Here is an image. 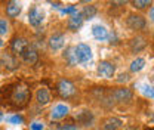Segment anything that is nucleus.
Wrapping results in <instances>:
<instances>
[{
	"label": "nucleus",
	"instance_id": "nucleus-1",
	"mask_svg": "<svg viewBox=\"0 0 154 130\" xmlns=\"http://www.w3.org/2000/svg\"><path fill=\"white\" fill-rule=\"evenodd\" d=\"M31 89L24 81H15L5 84L0 89V104L8 110H22L30 104Z\"/></svg>",
	"mask_w": 154,
	"mask_h": 130
},
{
	"label": "nucleus",
	"instance_id": "nucleus-2",
	"mask_svg": "<svg viewBox=\"0 0 154 130\" xmlns=\"http://www.w3.org/2000/svg\"><path fill=\"white\" fill-rule=\"evenodd\" d=\"M57 90L58 93L62 96V98H71V96H74L76 95V86L70 81V80H67V78H62V80H59L58 81V86H57Z\"/></svg>",
	"mask_w": 154,
	"mask_h": 130
},
{
	"label": "nucleus",
	"instance_id": "nucleus-3",
	"mask_svg": "<svg viewBox=\"0 0 154 130\" xmlns=\"http://www.w3.org/2000/svg\"><path fill=\"white\" fill-rule=\"evenodd\" d=\"M76 47V58H77V64H88L91 59H92V49L85 44V43H80L74 46Z\"/></svg>",
	"mask_w": 154,
	"mask_h": 130
},
{
	"label": "nucleus",
	"instance_id": "nucleus-4",
	"mask_svg": "<svg viewBox=\"0 0 154 130\" xmlns=\"http://www.w3.org/2000/svg\"><path fill=\"white\" fill-rule=\"evenodd\" d=\"M45 21V11L40 6H33L28 12V22L33 27L42 25V22Z\"/></svg>",
	"mask_w": 154,
	"mask_h": 130
},
{
	"label": "nucleus",
	"instance_id": "nucleus-5",
	"mask_svg": "<svg viewBox=\"0 0 154 130\" xmlns=\"http://www.w3.org/2000/svg\"><path fill=\"white\" fill-rule=\"evenodd\" d=\"M126 25L132 31H139L145 27V18L142 15H138V14H129L126 18Z\"/></svg>",
	"mask_w": 154,
	"mask_h": 130
},
{
	"label": "nucleus",
	"instance_id": "nucleus-6",
	"mask_svg": "<svg viewBox=\"0 0 154 130\" xmlns=\"http://www.w3.org/2000/svg\"><path fill=\"white\" fill-rule=\"evenodd\" d=\"M111 96L114 98V101L119 102V104H128V102L132 101L134 93L128 87H119V89H116L114 92L111 93Z\"/></svg>",
	"mask_w": 154,
	"mask_h": 130
},
{
	"label": "nucleus",
	"instance_id": "nucleus-7",
	"mask_svg": "<svg viewBox=\"0 0 154 130\" xmlns=\"http://www.w3.org/2000/svg\"><path fill=\"white\" fill-rule=\"evenodd\" d=\"M18 68V61L11 55H3L0 58V73H11Z\"/></svg>",
	"mask_w": 154,
	"mask_h": 130
},
{
	"label": "nucleus",
	"instance_id": "nucleus-8",
	"mask_svg": "<svg viewBox=\"0 0 154 130\" xmlns=\"http://www.w3.org/2000/svg\"><path fill=\"white\" fill-rule=\"evenodd\" d=\"M28 46H30L28 40L24 37H14L12 38V43H11L12 52H14L15 55H19V56H22V53L28 49Z\"/></svg>",
	"mask_w": 154,
	"mask_h": 130
},
{
	"label": "nucleus",
	"instance_id": "nucleus-9",
	"mask_svg": "<svg viewBox=\"0 0 154 130\" xmlns=\"http://www.w3.org/2000/svg\"><path fill=\"white\" fill-rule=\"evenodd\" d=\"M116 73V67L110 61H101L98 64V74L104 78H111Z\"/></svg>",
	"mask_w": 154,
	"mask_h": 130
},
{
	"label": "nucleus",
	"instance_id": "nucleus-10",
	"mask_svg": "<svg viewBox=\"0 0 154 130\" xmlns=\"http://www.w3.org/2000/svg\"><path fill=\"white\" fill-rule=\"evenodd\" d=\"M64 44H65V36H64L62 33H57V34L51 36V38H49V47H51V50H54V52L62 49Z\"/></svg>",
	"mask_w": 154,
	"mask_h": 130
},
{
	"label": "nucleus",
	"instance_id": "nucleus-11",
	"mask_svg": "<svg viewBox=\"0 0 154 130\" xmlns=\"http://www.w3.org/2000/svg\"><path fill=\"white\" fill-rule=\"evenodd\" d=\"M68 112H70V108L65 104H58V105L54 107V110L51 111V118L52 120H61L65 115H68Z\"/></svg>",
	"mask_w": 154,
	"mask_h": 130
},
{
	"label": "nucleus",
	"instance_id": "nucleus-12",
	"mask_svg": "<svg viewBox=\"0 0 154 130\" xmlns=\"http://www.w3.org/2000/svg\"><path fill=\"white\" fill-rule=\"evenodd\" d=\"M83 21H85V19H83L80 12H76V14L70 15V18H68V28H70L71 31H77V30L83 25Z\"/></svg>",
	"mask_w": 154,
	"mask_h": 130
},
{
	"label": "nucleus",
	"instance_id": "nucleus-13",
	"mask_svg": "<svg viewBox=\"0 0 154 130\" xmlns=\"http://www.w3.org/2000/svg\"><path fill=\"white\" fill-rule=\"evenodd\" d=\"M21 11H22L21 3H18V2H8V5H6V15L9 18H17L21 14Z\"/></svg>",
	"mask_w": 154,
	"mask_h": 130
},
{
	"label": "nucleus",
	"instance_id": "nucleus-14",
	"mask_svg": "<svg viewBox=\"0 0 154 130\" xmlns=\"http://www.w3.org/2000/svg\"><path fill=\"white\" fill-rule=\"evenodd\" d=\"M22 59L28 64V65H33V64H36L38 61V53L37 50L33 47V46H28V49L22 53Z\"/></svg>",
	"mask_w": 154,
	"mask_h": 130
},
{
	"label": "nucleus",
	"instance_id": "nucleus-15",
	"mask_svg": "<svg viewBox=\"0 0 154 130\" xmlns=\"http://www.w3.org/2000/svg\"><path fill=\"white\" fill-rule=\"evenodd\" d=\"M92 36L98 41H105L108 38V30L104 25H94L92 27Z\"/></svg>",
	"mask_w": 154,
	"mask_h": 130
},
{
	"label": "nucleus",
	"instance_id": "nucleus-16",
	"mask_svg": "<svg viewBox=\"0 0 154 130\" xmlns=\"http://www.w3.org/2000/svg\"><path fill=\"white\" fill-rule=\"evenodd\" d=\"M36 101L38 105H48L51 102V92L46 87H40L36 93Z\"/></svg>",
	"mask_w": 154,
	"mask_h": 130
},
{
	"label": "nucleus",
	"instance_id": "nucleus-17",
	"mask_svg": "<svg viewBox=\"0 0 154 130\" xmlns=\"http://www.w3.org/2000/svg\"><path fill=\"white\" fill-rule=\"evenodd\" d=\"M122 126H123L122 120L116 117H110L104 121V130H120Z\"/></svg>",
	"mask_w": 154,
	"mask_h": 130
},
{
	"label": "nucleus",
	"instance_id": "nucleus-18",
	"mask_svg": "<svg viewBox=\"0 0 154 130\" xmlns=\"http://www.w3.org/2000/svg\"><path fill=\"white\" fill-rule=\"evenodd\" d=\"M145 46H147V41H145V38L141 37V36L132 38V41H131V49H132V52H135V53H138L142 49H145Z\"/></svg>",
	"mask_w": 154,
	"mask_h": 130
},
{
	"label": "nucleus",
	"instance_id": "nucleus-19",
	"mask_svg": "<svg viewBox=\"0 0 154 130\" xmlns=\"http://www.w3.org/2000/svg\"><path fill=\"white\" fill-rule=\"evenodd\" d=\"M77 121L83 126H92L94 123V114L91 111H82L77 115Z\"/></svg>",
	"mask_w": 154,
	"mask_h": 130
},
{
	"label": "nucleus",
	"instance_id": "nucleus-20",
	"mask_svg": "<svg viewBox=\"0 0 154 130\" xmlns=\"http://www.w3.org/2000/svg\"><path fill=\"white\" fill-rule=\"evenodd\" d=\"M64 58H65V61H67V64L68 65H77V58H76V47L74 46H70V47H67L65 49V52H64Z\"/></svg>",
	"mask_w": 154,
	"mask_h": 130
},
{
	"label": "nucleus",
	"instance_id": "nucleus-21",
	"mask_svg": "<svg viewBox=\"0 0 154 130\" xmlns=\"http://www.w3.org/2000/svg\"><path fill=\"white\" fill-rule=\"evenodd\" d=\"M80 14H82L83 19H92V18H95V15H96V8L94 5H88V6L83 8V11Z\"/></svg>",
	"mask_w": 154,
	"mask_h": 130
},
{
	"label": "nucleus",
	"instance_id": "nucleus-22",
	"mask_svg": "<svg viewBox=\"0 0 154 130\" xmlns=\"http://www.w3.org/2000/svg\"><path fill=\"white\" fill-rule=\"evenodd\" d=\"M144 67H145V59L144 58H136L131 64V71L132 73H139V71L144 70Z\"/></svg>",
	"mask_w": 154,
	"mask_h": 130
},
{
	"label": "nucleus",
	"instance_id": "nucleus-23",
	"mask_svg": "<svg viewBox=\"0 0 154 130\" xmlns=\"http://www.w3.org/2000/svg\"><path fill=\"white\" fill-rule=\"evenodd\" d=\"M139 87H141V89H139L141 93H142L145 98H150V99H153L154 98V86L148 84V83H142Z\"/></svg>",
	"mask_w": 154,
	"mask_h": 130
},
{
	"label": "nucleus",
	"instance_id": "nucleus-24",
	"mask_svg": "<svg viewBox=\"0 0 154 130\" xmlns=\"http://www.w3.org/2000/svg\"><path fill=\"white\" fill-rule=\"evenodd\" d=\"M132 5H134L135 9H145L147 6L151 5V2L150 0H134Z\"/></svg>",
	"mask_w": 154,
	"mask_h": 130
},
{
	"label": "nucleus",
	"instance_id": "nucleus-25",
	"mask_svg": "<svg viewBox=\"0 0 154 130\" xmlns=\"http://www.w3.org/2000/svg\"><path fill=\"white\" fill-rule=\"evenodd\" d=\"M8 121H9L11 124L18 126V124H22V123H24V118H22V115H19V114H14V115L8 117Z\"/></svg>",
	"mask_w": 154,
	"mask_h": 130
},
{
	"label": "nucleus",
	"instance_id": "nucleus-26",
	"mask_svg": "<svg viewBox=\"0 0 154 130\" xmlns=\"http://www.w3.org/2000/svg\"><path fill=\"white\" fill-rule=\"evenodd\" d=\"M8 31H9V24H8V21H6V19H0V36L8 34Z\"/></svg>",
	"mask_w": 154,
	"mask_h": 130
},
{
	"label": "nucleus",
	"instance_id": "nucleus-27",
	"mask_svg": "<svg viewBox=\"0 0 154 130\" xmlns=\"http://www.w3.org/2000/svg\"><path fill=\"white\" fill-rule=\"evenodd\" d=\"M77 12V9H76V6H68V8H64L62 11H61V14H64V15H73V14H76Z\"/></svg>",
	"mask_w": 154,
	"mask_h": 130
},
{
	"label": "nucleus",
	"instance_id": "nucleus-28",
	"mask_svg": "<svg viewBox=\"0 0 154 130\" xmlns=\"http://www.w3.org/2000/svg\"><path fill=\"white\" fill-rule=\"evenodd\" d=\"M43 123H38V121H34L30 124V130H43Z\"/></svg>",
	"mask_w": 154,
	"mask_h": 130
},
{
	"label": "nucleus",
	"instance_id": "nucleus-29",
	"mask_svg": "<svg viewBox=\"0 0 154 130\" xmlns=\"http://www.w3.org/2000/svg\"><path fill=\"white\" fill-rule=\"evenodd\" d=\"M55 130H77V127L74 124H62V126L57 127Z\"/></svg>",
	"mask_w": 154,
	"mask_h": 130
},
{
	"label": "nucleus",
	"instance_id": "nucleus-30",
	"mask_svg": "<svg viewBox=\"0 0 154 130\" xmlns=\"http://www.w3.org/2000/svg\"><path fill=\"white\" fill-rule=\"evenodd\" d=\"M117 80H119L120 83H123V81H129V74H120Z\"/></svg>",
	"mask_w": 154,
	"mask_h": 130
},
{
	"label": "nucleus",
	"instance_id": "nucleus-31",
	"mask_svg": "<svg viewBox=\"0 0 154 130\" xmlns=\"http://www.w3.org/2000/svg\"><path fill=\"white\" fill-rule=\"evenodd\" d=\"M150 19L154 22V8H151V11H150Z\"/></svg>",
	"mask_w": 154,
	"mask_h": 130
},
{
	"label": "nucleus",
	"instance_id": "nucleus-32",
	"mask_svg": "<svg viewBox=\"0 0 154 130\" xmlns=\"http://www.w3.org/2000/svg\"><path fill=\"white\" fill-rule=\"evenodd\" d=\"M3 44H5V43H3V40L0 38V47H3Z\"/></svg>",
	"mask_w": 154,
	"mask_h": 130
},
{
	"label": "nucleus",
	"instance_id": "nucleus-33",
	"mask_svg": "<svg viewBox=\"0 0 154 130\" xmlns=\"http://www.w3.org/2000/svg\"><path fill=\"white\" fill-rule=\"evenodd\" d=\"M2 120H3V114L0 112V121H2Z\"/></svg>",
	"mask_w": 154,
	"mask_h": 130
},
{
	"label": "nucleus",
	"instance_id": "nucleus-34",
	"mask_svg": "<svg viewBox=\"0 0 154 130\" xmlns=\"http://www.w3.org/2000/svg\"><path fill=\"white\" fill-rule=\"evenodd\" d=\"M147 130H154V127H150V129H147Z\"/></svg>",
	"mask_w": 154,
	"mask_h": 130
}]
</instances>
